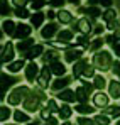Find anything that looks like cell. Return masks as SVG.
Returning <instances> with one entry per match:
<instances>
[{"label": "cell", "instance_id": "cell-1", "mask_svg": "<svg viewBox=\"0 0 120 125\" xmlns=\"http://www.w3.org/2000/svg\"><path fill=\"white\" fill-rule=\"evenodd\" d=\"M46 102V93H44V88H34V90H31V93L27 95V98L24 100V103H22V108L25 110V112H29V113H32V112H37L41 108V105Z\"/></svg>", "mask_w": 120, "mask_h": 125}, {"label": "cell", "instance_id": "cell-2", "mask_svg": "<svg viewBox=\"0 0 120 125\" xmlns=\"http://www.w3.org/2000/svg\"><path fill=\"white\" fill-rule=\"evenodd\" d=\"M93 66L100 71V73H107V71H112V66H113V56H112V51L108 49H100L93 54Z\"/></svg>", "mask_w": 120, "mask_h": 125}, {"label": "cell", "instance_id": "cell-3", "mask_svg": "<svg viewBox=\"0 0 120 125\" xmlns=\"http://www.w3.org/2000/svg\"><path fill=\"white\" fill-rule=\"evenodd\" d=\"M31 93V88L27 84H17L10 90V93L7 95V105L17 106V105L24 103V100L27 98V95Z\"/></svg>", "mask_w": 120, "mask_h": 125}, {"label": "cell", "instance_id": "cell-4", "mask_svg": "<svg viewBox=\"0 0 120 125\" xmlns=\"http://www.w3.org/2000/svg\"><path fill=\"white\" fill-rule=\"evenodd\" d=\"M59 31H61V29H59V22L49 21L46 25L41 27V37H42L44 41H53V39L58 36Z\"/></svg>", "mask_w": 120, "mask_h": 125}, {"label": "cell", "instance_id": "cell-5", "mask_svg": "<svg viewBox=\"0 0 120 125\" xmlns=\"http://www.w3.org/2000/svg\"><path fill=\"white\" fill-rule=\"evenodd\" d=\"M51 76H53V71H51V66L49 64H44L42 68H41V73L39 76H37V86L41 88H44V90H47V88H51Z\"/></svg>", "mask_w": 120, "mask_h": 125}, {"label": "cell", "instance_id": "cell-6", "mask_svg": "<svg viewBox=\"0 0 120 125\" xmlns=\"http://www.w3.org/2000/svg\"><path fill=\"white\" fill-rule=\"evenodd\" d=\"M83 52H85V47H81V46H78L75 42V46H71V47H68L64 51V61L73 64V62H76L78 59L83 58Z\"/></svg>", "mask_w": 120, "mask_h": 125}, {"label": "cell", "instance_id": "cell-7", "mask_svg": "<svg viewBox=\"0 0 120 125\" xmlns=\"http://www.w3.org/2000/svg\"><path fill=\"white\" fill-rule=\"evenodd\" d=\"M39 73H41V68H39V64H37L36 61H29L27 64H25V68H24V76H25V80H27L29 83L37 81Z\"/></svg>", "mask_w": 120, "mask_h": 125}, {"label": "cell", "instance_id": "cell-8", "mask_svg": "<svg viewBox=\"0 0 120 125\" xmlns=\"http://www.w3.org/2000/svg\"><path fill=\"white\" fill-rule=\"evenodd\" d=\"M15 44L14 42H10V41H7V42H3L2 44V64H9V62H12L14 61V56H15Z\"/></svg>", "mask_w": 120, "mask_h": 125}, {"label": "cell", "instance_id": "cell-9", "mask_svg": "<svg viewBox=\"0 0 120 125\" xmlns=\"http://www.w3.org/2000/svg\"><path fill=\"white\" fill-rule=\"evenodd\" d=\"M36 46V39L31 36V37H25V39H20L19 42H15V49H17V52H19L22 58H25L27 56V52L32 49Z\"/></svg>", "mask_w": 120, "mask_h": 125}, {"label": "cell", "instance_id": "cell-10", "mask_svg": "<svg viewBox=\"0 0 120 125\" xmlns=\"http://www.w3.org/2000/svg\"><path fill=\"white\" fill-rule=\"evenodd\" d=\"M73 29L78 31L80 34H90V32H93L95 27H93V24H91V19H88V17H80L78 21H75Z\"/></svg>", "mask_w": 120, "mask_h": 125}, {"label": "cell", "instance_id": "cell-11", "mask_svg": "<svg viewBox=\"0 0 120 125\" xmlns=\"http://www.w3.org/2000/svg\"><path fill=\"white\" fill-rule=\"evenodd\" d=\"M32 25L31 24H25V22H19L17 24V29H15V32H14V39H17V41H20V39H25V37H31L32 36Z\"/></svg>", "mask_w": 120, "mask_h": 125}, {"label": "cell", "instance_id": "cell-12", "mask_svg": "<svg viewBox=\"0 0 120 125\" xmlns=\"http://www.w3.org/2000/svg\"><path fill=\"white\" fill-rule=\"evenodd\" d=\"M73 80H75V76H68V74H64V76H58V78L51 83V90L58 93V91L64 90V88H69V84L73 83Z\"/></svg>", "mask_w": 120, "mask_h": 125}, {"label": "cell", "instance_id": "cell-13", "mask_svg": "<svg viewBox=\"0 0 120 125\" xmlns=\"http://www.w3.org/2000/svg\"><path fill=\"white\" fill-rule=\"evenodd\" d=\"M110 95H107V93H103V90H97V93H93V96H91V100H93V105L97 106V108H107L108 103H110Z\"/></svg>", "mask_w": 120, "mask_h": 125}, {"label": "cell", "instance_id": "cell-14", "mask_svg": "<svg viewBox=\"0 0 120 125\" xmlns=\"http://www.w3.org/2000/svg\"><path fill=\"white\" fill-rule=\"evenodd\" d=\"M56 100H59L63 103H73V102H76V91L71 88H64L56 93Z\"/></svg>", "mask_w": 120, "mask_h": 125}, {"label": "cell", "instance_id": "cell-15", "mask_svg": "<svg viewBox=\"0 0 120 125\" xmlns=\"http://www.w3.org/2000/svg\"><path fill=\"white\" fill-rule=\"evenodd\" d=\"M80 14H85V15H90V19H100L103 15L100 5H88V7H80L78 9Z\"/></svg>", "mask_w": 120, "mask_h": 125}, {"label": "cell", "instance_id": "cell-16", "mask_svg": "<svg viewBox=\"0 0 120 125\" xmlns=\"http://www.w3.org/2000/svg\"><path fill=\"white\" fill-rule=\"evenodd\" d=\"M88 64H90V61H88L85 56H83L81 59H78L76 62H73V69H71V71H73V76H75V80L83 76V73H85V69H86V66H88Z\"/></svg>", "mask_w": 120, "mask_h": 125}, {"label": "cell", "instance_id": "cell-17", "mask_svg": "<svg viewBox=\"0 0 120 125\" xmlns=\"http://www.w3.org/2000/svg\"><path fill=\"white\" fill-rule=\"evenodd\" d=\"M25 59L24 58H20V59H14L12 62H9L7 64V73H10V74H17V73H20V71H24V68H25Z\"/></svg>", "mask_w": 120, "mask_h": 125}, {"label": "cell", "instance_id": "cell-18", "mask_svg": "<svg viewBox=\"0 0 120 125\" xmlns=\"http://www.w3.org/2000/svg\"><path fill=\"white\" fill-rule=\"evenodd\" d=\"M73 21H75V15H73L71 10H68V9H59L58 10V22H59L61 25L73 24Z\"/></svg>", "mask_w": 120, "mask_h": 125}, {"label": "cell", "instance_id": "cell-19", "mask_svg": "<svg viewBox=\"0 0 120 125\" xmlns=\"http://www.w3.org/2000/svg\"><path fill=\"white\" fill-rule=\"evenodd\" d=\"M46 14L44 12H41V10H37V12H32V15H31V19H29V24L34 27V29H41L42 25H44V21H46Z\"/></svg>", "mask_w": 120, "mask_h": 125}, {"label": "cell", "instance_id": "cell-20", "mask_svg": "<svg viewBox=\"0 0 120 125\" xmlns=\"http://www.w3.org/2000/svg\"><path fill=\"white\" fill-rule=\"evenodd\" d=\"M73 39H76V37H75V31H71V29H61L56 36V41L63 42V44H71Z\"/></svg>", "mask_w": 120, "mask_h": 125}, {"label": "cell", "instance_id": "cell-21", "mask_svg": "<svg viewBox=\"0 0 120 125\" xmlns=\"http://www.w3.org/2000/svg\"><path fill=\"white\" fill-rule=\"evenodd\" d=\"M44 52H46V46H44V44H36V46L27 52L25 59H27V61H36L37 58H42Z\"/></svg>", "mask_w": 120, "mask_h": 125}, {"label": "cell", "instance_id": "cell-22", "mask_svg": "<svg viewBox=\"0 0 120 125\" xmlns=\"http://www.w3.org/2000/svg\"><path fill=\"white\" fill-rule=\"evenodd\" d=\"M59 56H61V54L58 52V49H56V47H53V49H47V51L42 54V58H41V59H42L44 64H49V66H51L53 62L59 61Z\"/></svg>", "mask_w": 120, "mask_h": 125}, {"label": "cell", "instance_id": "cell-23", "mask_svg": "<svg viewBox=\"0 0 120 125\" xmlns=\"http://www.w3.org/2000/svg\"><path fill=\"white\" fill-rule=\"evenodd\" d=\"M15 29H17V24L12 21V19H3L2 21V34H7V36H14V32H15Z\"/></svg>", "mask_w": 120, "mask_h": 125}, {"label": "cell", "instance_id": "cell-24", "mask_svg": "<svg viewBox=\"0 0 120 125\" xmlns=\"http://www.w3.org/2000/svg\"><path fill=\"white\" fill-rule=\"evenodd\" d=\"M108 95L113 98V100H117L120 98V80H110L108 81Z\"/></svg>", "mask_w": 120, "mask_h": 125}, {"label": "cell", "instance_id": "cell-25", "mask_svg": "<svg viewBox=\"0 0 120 125\" xmlns=\"http://www.w3.org/2000/svg\"><path fill=\"white\" fill-rule=\"evenodd\" d=\"M51 71H53V74L58 78V76H64V74L68 73V68H66V64L61 62V59H59V61H56V62L51 64Z\"/></svg>", "mask_w": 120, "mask_h": 125}, {"label": "cell", "instance_id": "cell-26", "mask_svg": "<svg viewBox=\"0 0 120 125\" xmlns=\"http://www.w3.org/2000/svg\"><path fill=\"white\" fill-rule=\"evenodd\" d=\"M95 110H97V106L93 105H88V103H78L75 106V112L76 113H80V115H91V113H95Z\"/></svg>", "mask_w": 120, "mask_h": 125}, {"label": "cell", "instance_id": "cell-27", "mask_svg": "<svg viewBox=\"0 0 120 125\" xmlns=\"http://www.w3.org/2000/svg\"><path fill=\"white\" fill-rule=\"evenodd\" d=\"M93 84H95L97 90H105V88H108V81H107V78L103 76V73H97V74H95Z\"/></svg>", "mask_w": 120, "mask_h": 125}, {"label": "cell", "instance_id": "cell-28", "mask_svg": "<svg viewBox=\"0 0 120 125\" xmlns=\"http://www.w3.org/2000/svg\"><path fill=\"white\" fill-rule=\"evenodd\" d=\"M14 120L17 122V124H27V122H31V117H29V112H25V110H15L14 112Z\"/></svg>", "mask_w": 120, "mask_h": 125}, {"label": "cell", "instance_id": "cell-29", "mask_svg": "<svg viewBox=\"0 0 120 125\" xmlns=\"http://www.w3.org/2000/svg\"><path fill=\"white\" fill-rule=\"evenodd\" d=\"M14 15L20 19V21H25V19H31V10L27 9V7H15V10H14Z\"/></svg>", "mask_w": 120, "mask_h": 125}, {"label": "cell", "instance_id": "cell-30", "mask_svg": "<svg viewBox=\"0 0 120 125\" xmlns=\"http://www.w3.org/2000/svg\"><path fill=\"white\" fill-rule=\"evenodd\" d=\"M107 42H105V39L101 37V36H97L93 41L90 42V51L91 52H97V51H100V49H103V46H105Z\"/></svg>", "mask_w": 120, "mask_h": 125}, {"label": "cell", "instance_id": "cell-31", "mask_svg": "<svg viewBox=\"0 0 120 125\" xmlns=\"http://www.w3.org/2000/svg\"><path fill=\"white\" fill-rule=\"evenodd\" d=\"M75 91H76V102H78V103H88V96H90V93H88L81 84L75 90Z\"/></svg>", "mask_w": 120, "mask_h": 125}, {"label": "cell", "instance_id": "cell-32", "mask_svg": "<svg viewBox=\"0 0 120 125\" xmlns=\"http://www.w3.org/2000/svg\"><path fill=\"white\" fill-rule=\"evenodd\" d=\"M9 74H10V73H9ZM9 74L2 73V100L5 98V88H10L12 83H15V80H14V78H10Z\"/></svg>", "mask_w": 120, "mask_h": 125}, {"label": "cell", "instance_id": "cell-33", "mask_svg": "<svg viewBox=\"0 0 120 125\" xmlns=\"http://www.w3.org/2000/svg\"><path fill=\"white\" fill-rule=\"evenodd\" d=\"M105 115L108 117H115V118H120V105H108L107 108L101 110Z\"/></svg>", "mask_w": 120, "mask_h": 125}, {"label": "cell", "instance_id": "cell-34", "mask_svg": "<svg viewBox=\"0 0 120 125\" xmlns=\"http://www.w3.org/2000/svg\"><path fill=\"white\" fill-rule=\"evenodd\" d=\"M73 110H75V108H71L69 103H64V105H61L58 115H59V118H63V120H68V118L73 115Z\"/></svg>", "mask_w": 120, "mask_h": 125}, {"label": "cell", "instance_id": "cell-35", "mask_svg": "<svg viewBox=\"0 0 120 125\" xmlns=\"http://www.w3.org/2000/svg\"><path fill=\"white\" fill-rule=\"evenodd\" d=\"M101 21L105 22H112V21H117V10L115 9H105V12H103V15H101Z\"/></svg>", "mask_w": 120, "mask_h": 125}, {"label": "cell", "instance_id": "cell-36", "mask_svg": "<svg viewBox=\"0 0 120 125\" xmlns=\"http://www.w3.org/2000/svg\"><path fill=\"white\" fill-rule=\"evenodd\" d=\"M90 37H88V34H78L76 36V44L81 46V47H85V49H90Z\"/></svg>", "mask_w": 120, "mask_h": 125}, {"label": "cell", "instance_id": "cell-37", "mask_svg": "<svg viewBox=\"0 0 120 125\" xmlns=\"http://www.w3.org/2000/svg\"><path fill=\"white\" fill-rule=\"evenodd\" d=\"M97 71H98V69H97L93 64H88L81 78H85V80H93V78H95V74H97Z\"/></svg>", "mask_w": 120, "mask_h": 125}, {"label": "cell", "instance_id": "cell-38", "mask_svg": "<svg viewBox=\"0 0 120 125\" xmlns=\"http://www.w3.org/2000/svg\"><path fill=\"white\" fill-rule=\"evenodd\" d=\"M0 14H2L3 19H7V15H12L10 5H9V0H2V2H0Z\"/></svg>", "mask_w": 120, "mask_h": 125}, {"label": "cell", "instance_id": "cell-39", "mask_svg": "<svg viewBox=\"0 0 120 125\" xmlns=\"http://www.w3.org/2000/svg\"><path fill=\"white\" fill-rule=\"evenodd\" d=\"M10 115H12L10 108H9L7 105H2V108H0V122H2V124H5V122L10 118Z\"/></svg>", "mask_w": 120, "mask_h": 125}, {"label": "cell", "instance_id": "cell-40", "mask_svg": "<svg viewBox=\"0 0 120 125\" xmlns=\"http://www.w3.org/2000/svg\"><path fill=\"white\" fill-rule=\"evenodd\" d=\"M47 3H49L47 0H32L31 2V9H32V12H37V10H42Z\"/></svg>", "mask_w": 120, "mask_h": 125}, {"label": "cell", "instance_id": "cell-41", "mask_svg": "<svg viewBox=\"0 0 120 125\" xmlns=\"http://www.w3.org/2000/svg\"><path fill=\"white\" fill-rule=\"evenodd\" d=\"M93 120H95L98 125H108V124H110V117H108V115H105V113L95 115V118H93Z\"/></svg>", "mask_w": 120, "mask_h": 125}, {"label": "cell", "instance_id": "cell-42", "mask_svg": "<svg viewBox=\"0 0 120 125\" xmlns=\"http://www.w3.org/2000/svg\"><path fill=\"white\" fill-rule=\"evenodd\" d=\"M68 3V0H49V7H53V9H64V5Z\"/></svg>", "mask_w": 120, "mask_h": 125}, {"label": "cell", "instance_id": "cell-43", "mask_svg": "<svg viewBox=\"0 0 120 125\" xmlns=\"http://www.w3.org/2000/svg\"><path fill=\"white\" fill-rule=\"evenodd\" d=\"M112 74H113V78L120 80V59H115V61H113V66H112Z\"/></svg>", "mask_w": 120, "mask_h": 125}, {"label": "cell", "instance_id": "cell-44", "mask_svg": "<svg viewBox=\"0 0 120 125\" xmlns=\"http://www.w3.org/2000/svg\"><path fill=\"white\" fill-rule=\"evenodd\" d=\"M78 125H98V124H97L95 120H90V118L80 115V117H78Z\"/></svg>", "mask_w": 120, "mask_h": 125}, {"label": "cell", "instance_id": "cell-45", "mask_svg": "<svg viewBox=\"0 0 120 125\" xmlns=\"http://www.w3.org/2000/svg\"><path fill=\"white\" fill-rule=\"evenodd\" d=\"M51 113H53V112H51V108H49V106L46 105V106H44V108L41 110V118H44V120H49V118L53 117Z\"/></svg>", "mask_w": 120, "mask_h": 125}, {"label": "cell", "instance_id": "cell-46", "mask_svg": "<svg viewBox=\"0 0 120 125\" xmlns=\"http://www.w3.org/2000/svg\"><path fill=\"white\" fill-rule=\"evenodd\" d=\"M46 105L51 108V112H59V108H61V106H58L56 100H47V102H46Z\"/></svg>", "mask_w": 120, "mask_h": 125}, {"label": "cell", "instance_id": "cell-47", "mask_svg": "<svg viewBox=\"0 0 120 125\" xmlns=\"http://www.w3.org/2000/svg\"><path fill=\"white\" fill-rule=\"evenodd\" d=\"M46 15H47V19H49V21H54V19H58V12H56L53 7L47 10V14H46Z\"/></svg>", "mask_w": 120, "mask_h": 125}, {"label": "cell", "instance_id": "cell-48", "mask_svg": "<svg viewBox=\"0 0 120 125\" xmlns=\"http://www.w3.org/2000/svg\"><path fill=\"white\" fill-rule=\"evenodd\" d=\"M107 29V25H101V24H97L95 25V29H93V32L97 34V36H100V34H103V31Z\"/></svg>", "mask_w": 120, "mask_h": 125}, {"label": "cell", "instance_id": "cell-49", "mask_svg": "<svg viewBox=\"0 0 120 125\" xmlns=\"http://www.w3.org/2000/svg\"><path fill=\"white\" fill-rule=\"evenodd\" d=\"M113 3V0H98V5L100 7H105V9H110Z\"/></svg>", "mask_w": 120, "mask_h": 125}, {"label": "cell", "instance_id": "cell-50", "mask_svg": "<svg viewBox=\"0 0 120 125\" xmlns=\"http://www.w3.org/2000/svg\"><path fill=\"white\" fill-rule=\"evenodd\" d=\"M10 2H12L14 7H25L29 0H10Z\"/></svg>", "mask_w": 120, "mask_h": 125}, {"label": "cell", "instance_id": "cell-51", "mask_svg": "<svg viewBox=\"0 0 120 125\" xmlns=\"http://www.w3.org/2000/svg\"><path fill=\"white\" fill-rule=\"evenodd\" d=\"M112 51H113V52L120 58V42H115V44L112 46Z\"/></svg>", "mask_w": 120, "mask_h": 125}, {"label": "cell", "instance_id": "cell-52", "mask_svg": "<svg viewBox=\"0 0 120 125\" xmlns=\"http://www.w3.org/2000/svg\"><path fill=\"white\" fill-rule=\"evenodd\" d=\"M112 34H113V37H115V42H120V25L112 32Z\"/></svg>", "mask_w": 120, "mask_h": 125}, {"label": "cell", "instance_id": "cell-53", "mask_svg": "<svg viewBox=\"0 0 120 125\" xmlns=\"http://www.w3.org/2000/svg\"><path fill=\"white\" fill-rule=\"evenodd\" d=\"M47 124L49 125H58V118H56V117H51V118L47 120Z\"/></svg>", "mask_w": 120, "mask_h": 125}, {"label": "cell", "instance_id": "cell-54", "mask_svg": "<svg viewBox=\"0 0 120 125\" xmlns=\"http://www.w3.org/2000/svg\"><path fill=\"white\" fill-rule=\"evenodd\" d=\"M68 3H71V5H76V7H80V0H68Z\"/></svg>", "mask_w": 120, "mask_h": 125}, {"label": "cell", "instance_id": "cell-55", "mask_svg": "<svg viewBox=\"0 0 120 125\" xmlns=\"http://www.w3.org/2000/svg\"><path fill=\"white\" fill-rule=\"evenodd\" d=\"M61 125H73L71 122H64V124H61Z\"/></svg>", "mask_w": 120, "mask_h": 125}, {"label": "cell", "instance_id": "cell-56", "mask_svg": "<svg viewBox=\"0 0 120 125\" xmlns=\"http://www.w3.org/2000/svg\"><path fill=\"white\" fill-rule=\"evenodd\" d=\"M36 125H49V124H39V122H36Z\"/></svg>", "mask_w": 120, "mask_h": 125}, {"label": "cell", "instance_id": "cell-57", "mask_svg": "<svg viewBox=\"0 0 120 125\" xmlns=\"http://www.w3.org/2000/svg\"><path fill=\"white\" fill-rule=\"evenodd\" d=\"M25 125H36V122H32V124H29V122H27V124H25Z\"/></svg>", "mask_w": 120, "mask_h": 125}, {"label": "cell", "instance_id": "cell-58", "mask_svg": "<svg viewBox=\"0 0 120 125\" xmlns=\"http://www.w3.org/2000/svg\"><path fill=\"white\" fill-rule=\"evenodd\" d=\"M117 125H120V118H119V122H117Z\"/></svg>", "mask_w": 120, "mask_h": 125}, {"label": "cell", "instance_id": "cell-59", "mask_svg": "<svg viewBox=\"0 0 120 125\" xmlns=\"http://www.w3.org/2000/svg\"><path fill=\"white\" fill-rule=\"evenodd\" d=\"M7 125H17V124H7Z\"/></svg>", "mask_w": 120, "mask_h": 125}, {"label": "cell", "instance_id": "cell-60", "mask_svg": "<svg viewBox=\"0 0 120 125\" xmlns=\"http://www.w3.org/2000/svg\"><path fill=\"white\" fill-rule=\"evenodd\" d=\"M29 2H32V0H29Z\"/></svg>", "mask_w": 120, "mask_h": 125}]
</instances>
